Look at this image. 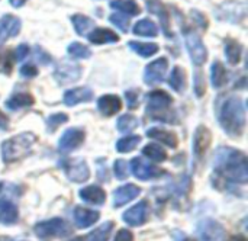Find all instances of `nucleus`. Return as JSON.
I'll use <instances>...</instances> for the list:
<instances>
[{"label":"nucleus","instance_id":"nucleus-50","mask_svg":"<svg viewBox=\"0 0 248 241\" xmlns=\"http://www.w3.org/2000/svg\"><path fill=\"white\" fill-rule=\"evenodd\" d=\"M10 1V4L13 6V7H20V6H23L28 0H9Z\"/></svg>","mask_w":248,"mask_h":241},{"label":"nucleus","instance_id":"nucleus-29","mask_svg":"<svg viewBox=\"0 0 248 241\" xmlns=\"http://www.w3.org/2000/svg\"><path fill=\"white\" fill-rule=\"evenodd\" d=\"M128 45H129V48H131L134 52H137L138 55H141V57H144V58L153 57V55L157 54L158 49H160V47H158L157 44H151V42L131 41V42H128Z\"/></svg>","mask_w":248,"mask_h":241},{"label":"nucleus","instance_id":"nucleus-42","mask_svg":"<svg viewBox=\"0 0 248 241\" xmlns=\"http://www.w3.org/2000/svg\"><path fill=\"white\" fill-rule=\"evenodd\" d=\"M125 97L128 100V108L129 109H137L138 108L140 99H138V92L137 90H126Z\"/></svg>","mask_w":248,"mask_h":241},{"label":"nucleus","instance_id":"nucleus-30","mask_svg":"<svg viewBox=\"0 0 248 241\" xmlns=\"http://www.w3.org/2000/svg\"><path fill=\"white\" fill-rule=\"evenodd\" d=\"M227 79H228V74H227V70L224 67V64L221 61H215L211 67V81H212V86L219 89L222 87L225 83H227Z\"/></svg>","mask_w":248,"mask_h":241},{"label":"nucleus","instance_id":"nucleus-49","mask_svg":"<svg viewBox=\"0 0 248 241\" xmlns=\"http://www.w3.org/2000/svg\"><path fill=\"white\" fill-rule=\"evenodd\" d=\"M7 124H9L7 116H6L3 112H0V129H4V128L7 127Z\"/></svg>","mask_w":248,"mask_h":241},{"label":"nucleus","instance_id":"nucleus-37","mask_svg":"<svg viewBox=\"0 0 248 241\" xmlns=\"http://www.w3.org/2000/svg\"><path fill=\"white\" fill-rule=\"evenodd\" d=\"M68 54L74 58H89L92 55L90 48H87L86 45L80 44V42H71L67 48Z\"/></svg>","mask_w":248,"mask_h":241},{"label":"nucleus","instance_id":"nucleus-45","mask_svg":"<svg viewBox=\"0 0 248 241\" xmlns=\"http://www.w3.org/2000/svg\"><path fill=\"white\" fill-rule=\"evenodd\" d=\"M28 54H29V47H28L26 44H20V45L16 48V52H15L17 61H20V60H23L25 57H28Z\"/></svg>","mask_w":248,"mask_h":241},{"label":"nucleus","instance_id":"nucleus-24","mask_svg":"<svg viewBox=\"0 0 248 241\" xmlns=\"http://www.w3.org/2000/svg\"><path fill=\"white\" fill-rule=\"evenodd\" d=\"M17 217H19L17 208L10 201L1 199L0 201V223L10 225L17 221Z\"/></svg>","mask_w":248,"mask_h":241},{"label":"nucleus","instance_id":"nucleus-4","mask_svg":"<svg viewBox=\"0 0 248 241\" xmlns=\"http://www.w3.org/2000/svg\"><path fill=\"white\" fill-rule=\"evenodd\" d=\"M35 234L39 239H55V237H65L71 233L70 224L62 218H52L48 221L38 223L35 225Z\"/></svg>","mask_w":248,"mask_h":241},{"label":"nucleus","instance_id":"nucleus-48","mask_svg":"<svg viewBox=\"0 0 248 241\" xmlns=\"http://www.w3.org/2000/svg\"><path fill=\"white\" fill-rule=\"evenodd\" d=\"M35 52H36V54H41V57H38V60H39V63H41V64H48V63L51 61L49 54H46V52H45L44 49H41L39 47H36Z\"/></svg>","mask_w":248,"mask_h":241},{"label":"nucleus","instance_id":"nucleus-2","mask_svg":"<svg viewBox=\"0 0 248 241\" xmlns=\"http://www.w3.org/2000/svg\"><path fill=\"white\" fill-rule=\"evenodd\" d=\"M219 122L231 137H241L246 129V109L240 97H228L219 111Z\"/></svg>","mask_w":248,"mask_h":241},{"label":"nucleus","instance_id":"nucleus-10","mask_svg":"<svg viewBox=\"0 0 248 241\" xmlns=\"http://www.w3.org/2000/svg\"><path fill=\"white\" fill-rule=\"evenodd\" d=\"M131 170H132V175L140 180H150V179L158 177L163 173H166L163 169H158V167L150 164L148 161H144L140 157H135L131 160Z\"/></svg>","mask_w":248,"mask_h":241},{"label":"nucleus","instance_id":"nucleus-33","mask_svg":"<svg viewBox=\"0 0 248 241\" xmlns=\"http://www.w3.org/2000/svg\"><path fill=\"white\" fill-rule=\"evenodd\" d=\"M169 84L171 89H174L176 92H182L185 89V84H186V74H185V70L182 67H174L170 77H169Z\"/></svg>","mask_w":248,"mask_h":241},{"label":"nucleus","instance_id":"nucleus-40","mask_svg":"<svg viewBox=\"0 0 248 241\" xmlns=\"http://www.w3.org/2000/svg\"><path fill=\"white\" fill-rule=\"evenodd\" d=\"M109 20L122 32H128V26H129V20L126 16H124L122 13H113L109 16Z\"/></svg>","mask_w":248,"mask_h":241},{"label":"nucleus","instance_id":"nucleus-44","mask_svg":"<svg viewBox=\"0 0 248 241\" xmlns=\"http://www.w3.org/2000/svg\"><path fill=\"white\" fill-rule=\"evenodd\" d=\"M20 74L23 77H35L38 74V68L35 65H32V64H25L20 68Z\"/></svg>","mask_w":248,"mask_h":241},{"label":"nucleus","instance_id":"nucleus-39","mask_svg":"<svg viewBox=\"0 0 248 241\" xmlns=\"http://www.w3.org/2000/svg\"><path fill=\"white\" fill-rule=\"evenodd\" d=\"M68 121V116L65 113H54L46 119V127L49 132H54L60 125L65 124Z\"/></svg>","mask_w":248,"mask_h":241},{"label":"nucleus","instance_id":"nucleus-6","mask_svg":"<svg viewBox=\"0 0 248 241\" xmlns=\"http://www.w3.org/2000/svg\"><path fill=\"white\" fill-rule=\"evenodd\" d=\"M60 166L62 167V170L65 172L67 177L71 182L84 183L90 177L89 166L81 159H65V160H61Z\"/></svg>","mask_w":248,"mask_h":241},{"label":"nucleus","instance_id":"nucleus-19","mask_svg":"<svg viewBox=\"0 0 248 241\" xmlns=\"http://www.w3.org/2000/svg\"><path fill=\"white\" fill-rule=\"evenodd\" d=\"M93 97V92L89 87H76L71 90H67L64 95V103L67 106H74L81 102H89Z\"/></svg>","mask_w":248,"mask_h":241},{"label":"nucleus","instance_id":"nucleus-7","mask_svg":"<svg viewBox=\"0 0 248 241\" xmlns=\"http://www.w3.org/2000/svg\"><path fill=\"white\" fill-rule=\"evenodd\" d=\"M173 103V99L169 93L164 90H154L148 95V105H147V113L160 118Z\"/></svg>","mask_w":248,"mask_h":241},{"label":"nucleus","instance_id":"nucleus-1","mask_svg":"<svg viewBox=\"0 0 248 241\" xmlns=\"http://www.w3.org/2000/svg\"><path fill=\"white\" fill-rule=\"evenodd\" d=\"M248 160L243 151L221 147L215 154V173L235 183H247Z\"/></svg>","mask_w":248,"mask_h":241},{"label":"nucleus","instance_id":"nucleus-17","mask_svg":"<svg viewBox=\"0 0 248 241\" xmlns=\"http://www.w3.org/2000/svg\"><path fill=\"white\" fill-rule=\"evenodd\" d=\"M122 108L121 97L115 95H105L97 99V109L103 116H112L118 113Z\"/></svg>","mask_w":248,"mask_h":241},{"label":"nucleus","instance_id":"nucleus-54","mask_svg":"<svg viewBox=\"0 0 248 241\" xmlns=\"http://www.w3.org/2000/svg\"><path fill=\"white\" fill-rule=\"evenodd\" d=\"M0 189H1V183H0Z\"/></svg>","mask_w":248,"mask_h":241},{"label":"nucleus","instance_id":"nucleus-53","mask_svg":"<svg viewBox=\"0 0 248 241\" xmlns=\"http://www.w3.org/2000/svg\"><path fill=\"white\" fill-rule=\"evenodd\" d=\"M73 241H83V239H76V240H73Z\"/></svg>","mask_w":248,"mask_h":241},{"label":"nucleus","instance_id":"nucleus-8","mask_svg":"<svg viewBox=\"0 0 248 241\" xmlns=\"http://www.w3.org/2000/svg\"><path fill=\"white\" fill-rule=\"evenodd\" d=\"M81 76V67L73 61H60L55 65V71H54V77L58 80L60 84H68L73 83L76 80H78Z\"/></svg>","mask_w":248,"mask_h":241},{"label":"nucleus","instance_id":"nucleus-14","mask_svg":"<svg viewBox=\"0 0 248 241\" xmlns=\"http://www.w3.org/2000/svg\"><path fill=\"white\" fill-rule=\"evenodd\" d=\"M211 131L206 127H199L195 132V138H193V156L196 160L203 159L206 150L211 145Z\"/></svg>","mask_w":248,"mask_h":241},{"label":"nucleus","instance_id":"nucleus-3","mask_svg":"<svg viewBox=\"0 0 248 241\" xmlns=\"http://www.w3.org/2000/svg\"><path fill=\"white\" fill-rule=\"evenodd\" d=\"M36 143V135L32 132L17 134L1 143V159L6 163H15L31 154L32 145Z\"/></svg>","mask_w":248,"mask_h":241},{"label":"nucleus","instance_id":"nucleus-20","mask_svg":"<svg viewBox=\"0 0 248 241\" xmlns=\"http://www.w3.org/2000/svg\"><path fill=\"white\" fill-rule=\"evenodd\" d=\"M100 214L97 211L86 209L83 207H76L74 208V221L78 228H87L93 225L99 220Z\"/></svg>","mask_w":248,"mask_h":241},{"label":"nucleus","instance_id":"nucleus-41","mask_svg":"<svg viewBox=\"0 0 248 241\" xmlns=\"http://www.w3.org/2000/svg\"><path fill=\"white\" fill-rule=\"evenodd\" d=\"M113 172H115V176L116 179L119 180H124L128 177V169H126V161L125 160H115V164H113Z\"/></svg>","mask_w":248,"mask_h":241},{"label":"nucleus","instance_id":"nucleus-9","mask_svg":"<svg viewBox=\"0 0 248 241\" xmlns=\"http://www.w3.org/2000/svg\"><path fill=\"white\" fill-rule=\"evenodd\" d=\"M198 236L201 241H224L225 230L219 223L206 218L198 224Z\"/></svg>","mask_w":248,"mask_h":241},{"label":"nucleus","instance_id":"nucleus-23","mask_svg":"<svg viewBox=\"0 0 248 241\" xmlns=\"http://www.w3.org/2000/svg\"><path fill=\"white\" fill-rule=\"evenodd\" d=\"M80 198L93 205H103L106 201V193L100 186H86L80 191Z\"/></svg>","mask_w":248,"mask_h":241},{"label":"nucleus","instance_id":"nucleus-15","mask_svg":"<svg viewBox=\"0 0 248 241\" xmlns=\"http://www.w3.org/2000/svg\"><path fill=\"white\" fill-rule=\"evenodd\" d=\"M20 31V19L13 15H4L0 17V45L9 38L16 36Z\"/></svg>","mask_w":248,"mask_h":241},{"label":"nucleus","instance_id":"nucleus-47","mask_svg":"<svg viewBox=\"0 0 248 241\" xmlns=\"http://www.w3.org/2000/svg\"><path fill=\"white\" fill-rule=\"evenodd\" d=\"M113 241H134V236H132V233L128 231V230H121V231L116 234V237H115V240Z\"/></svg>","mask_w":248,"mask_h":241},{"label":"nucleus","instance_id":"nucleus-26","mask_svg":"<svg viewBox=\"0 0 248 241\" xmlns=\"http://www.w3.org/2000/svg\"><path fill=\"white\" fill-rule=\"evenodd\" d=\"M32 105H33V97L29 93H23V92L12 95L6 100V106L10 111H17V109L28 108V106H32Z\"/></svg>","mask_w":248,"mask_h":241},{"label":"nucleus","instance_id":"nucleus-52","mask_svg":"<svg viewBox=\"0 0 248 241\" xmlns=\"http://www.w3.org/2000/svg\"><path fill=\"white\" fill-rule=\"evenodd\" d=\"M228 241H247L243 236H234V237H231Z\"/></svg>","mask_w":248,"mask_h":241},{"label":"nucleus","instance_id":"nucleus-16","mask_svg":"<svg viewBox=\"0 0 248 241\" xmlns=\"http://www.w3.org/2000/svg\"><path fill=\"white\" fill-rule=\"evenodd\" d=\"M140 193H141V189L137 185H132V183L124 185L113 192V207L121 208L126 205L128 202H131L132 199H135Z\"/></svg>","mask_w":248,"mask_h":241},{"label":"nucleus","instance_id":"nucleus-31","mask_svg":"<svg viewBox=\"0 0 248 241\" xmlns=\"http://www.w3.org/2000/svg\"><path fill=\"white\" fill-rule=\"evenodd\" d=\"M110 7L121 10V13L131 15V16H137L141 13L140 6L134 0H113V1H110Z\"/></svg>","mask_w":248,"mask_h":241},{"label":"nucleus","instance_id":"nucleus-34","mask_svg":"<svg viewBox=\"0 0 248 241\" xmlns=\"http://www.w3.org/2000/svg\"><path fill=\"white\" fill-rule=\"evenodd\" d=\"M142 154L147 156L148 159H151L153 161H157V163H161L164 160H167V153L166 150H163L160 145L157 144H147L144 148H142Z\"/></svg>","mask_w":248,"mask_h":241},{"label":"nucleus","instance_id":"nucleus-32","mask_svg":"<svg viewBox=\"0 0 248 241\" xmlns=\"http://www.w3.org/2000/svg\"><path fill=\"white\" fill-rule=\"evenodd\" d=\"M71 20H73V26H74L76 32L81 36H86L93 26V20L84 15H74L71 17Z\"/></svg>","mask_w":248,"mask_h":241},{"label":"nucleus","instance_id":"nucleus-21","mask_svg":"<svg viewBox=\"0 0 248 241\" xmlns=\"http://www.w3.org/2000/svg\"><path fill=\"white\" fill-rule=\"evenodd\" d=\"M231 6H232V9L228 7V3H224L221 6V9H225V10H219L218 9V13L222 12L224 15L218 16V19H221V20H231L232 23H237L240 19L244 17V15H246V6L243 3H232Z\"/></svg>","mask_w":248,"mask_h":241},{"label":"nucleus","instance_id":"nucleus-28","mask_svg":"<svg viewBox=\"0 0 248 241\" xmlns=\"http://www.w3.org/2000/svg\"><path fill=\"white\" fill-rule=\"evenodd\" d=\"M134 33L140 36H157L158 35V28L151 19H141L135 23L134 26Z\"/></svg>","mask_w":248,"mask_h":241},{"label":"nucleus","instance_id":"nucleus-25","mask_svg":"<svg viewBox=\"0 0 248 241\" xmlns=\"http://www.w3.org/2000/svg\"><path fill=\"white\" fill-rule=\"evenodd\" d=\"M147 135L150 138H154V140L166 144L167 147H171V148L177 147V137L171 131H166V129H160V128H153V129L147 131Z\"/></svg>","mask_w":248,"mask_h":241},{"label":"nucleus","instance_id":"nucleus-13","mask_svg":"<svg viewBox=\"0 0 248 241\" xmlns=\"http://www.w3.org/2000/svg\"><path fill=\"white\" fill-rule=\"evenodd\" d=\"M148 217V202L141 201L124 214V221L131 227H138L145 223Z\"/></svg>","mask_w":248,"mask_h":241},{"label":"nucleus","instance_id":"nucleus-22","mask_svg":"<svg viewBox=\"0 0 248 241\" xmlns=\"http://www.w3.org/2000/svg\"><path fill=\"white\" fill-rule=\"evenodd\" d=\"M87 38H89V41H90V42H93V44H96V45L110 44V42H118V41H119L118 33H115L113 31L106 29V28H97V29H93L90 33H87Z\"/></svg>","mask_w":248,"mask_h":241},{"label":"nucleus","instance_id":"nucleus-5","mask_svg":"<svg viewBox=\"0 0 248 241\" xmlns=\"http://www.w3.org/2000/svg\"><path fill=\"white\" fill-rule=\"evenodd\" d=\"M183 36H185V42H186V47H187V51L193 64L202 65L208 58V51L205 48L202 38L192 29H185Z\"/></svg>","mask_w":248,"mask_h":241},{"label":"nucleus","instance_id":"nucleus-11","mask_svg":"<svg viewBox=\"0 0 248 241\" xmlns=\"http://www.w3.org/2000/svg\"><path fill=\"white\" fill-rule=\"evenodd\" d=\"M167 67H169V60L161 57L153 63H150L147 67H145V71H144V80L147 84H155V83H160L163 81L166 73H167Z\"/></svg>","mask_w":248,"mask_h":241},{"label":"nucleus","instance_id":"nucleus-36","mask_svg":"<svg viewBox=\"0 0 248 241\" xmlns=\"http://www.w3.org/2000/svg\"><path fill=\"white\" fill-rule=\"evenodd\" d=\"M112 228H113V223H105V224H102L97 230H94L90 234L89 241H108L109 240V236H110Z\"/></svg>","mask_w":248,"mask_h":241},{"label":"nucleus","instance_id":"nucleus-27","mask_svg":"<svg viewBox=\"0 0 248 241\" xmlns=\"http://www.w3.org/2000/svg\"><path fill=\"white\" fill-rule=\"evenodd\" d=\"M241 54H243V47L238 41L232 39V38H228L225 41V55H227V60L230 64L235 65L240 63L241 60Z\"/></svg>","mask_w":248,"mask_h":241},{"label":"nucleus","instance_id":"nucleus-43","mask_svg":"<svg viewBox=\"0 0 248 241\" xmlns=\"http://www.w3.org/2000/svg\"><path fill=\"white\" fill-rule=\"evenodd\" d=\"M195 92H196V96H198V97L203 96V93H205L203 74H201V73H196V74H195Z\"/></svg>","mask_w":248,"mask_h":241},{"label":"nucleus","instance_id":"nucleus-12","mask_svg":"<svg viewBox=\"0 0 248 241\" xmlns=\"http://www.w3.org/2000/svg\"><path fill=\"white\" fill-rule=\"evenodd\" d=\"M84 137H86V134H84L83 129H80V128H70L60 138L58 147H60L61 151L68 153V151L80 147L83 144V141H84Z\"/></svg>","mask_w":248,"mask_h":241},{"label":"nucleus","instance_id":"nucleus-35","mask_svg":"<svg viewBox=\"0 0 248 241\" xmlns=\"http://www.w3.org/2000/svg\"><path fill=\"white\" fill-rule=\"evenodd\" d=\"M141 143V137L140 135H129V137H124L116 143V151L119 153H129L131 150L137 148V145Z\"/></svg>","mask_w":248,"mask_h":241},{"label":"nucleus","instance_id":"nucleus-46","mask_svg":"<svg viewBox=\"0 0 248 241\" xmlns=\"http://www.w3.org/2000/svg\"><path fill=\"white\" fill-rule=\"evenodd\" d=\"M192 16H193V19H195V22L201 26V28H203V29H206V26H208V20H206V17L202 15V13H199V12H196V10H193L192 12Z\"/></svg>","mask_w":248,"mask_h":241},{"label":"nucleus","instance_id":"nucleus-18","mask_svg":"<svg viewBox=\"0 0 248 241\" xmlns=\"http://www.w3.org/2000/svg\"><path fill=\"white\" fill-rule=\"evenodd\" d=\"M147 7H148V10L151 13H154V15H157L160 17V22H161V26H163V31H164L166 36L171 38L173 33H171V29H170V19H169V13H167L166 6L160 0H148Z\"/></svg>","mask_w":248,"mask_h":241},{"label":"nucleus","instance_id":"nucleus-51","mask_svg":"<svg viewBox=\"0 0 248 241\" xmlns=\"http://www.w3.org/2000/svg\"><path fill=\"white\" fill-rule=\"evenodd\" d=\"M174 241H193V240H190V239L185 237L182 233H179V234L176 233V234H174Z\"/></svg>","mask_w":248,"mask_h":241},{"label":"nucleus","instance_id":"nucleus-38","mask_svg":"<svg viewBox=\"0 0 248 241\" xmlns=\"http://www.w3.org/2000/svg\"><path fill=\"white\" fill-rule=\"evenodd\" d=\"M138 127V119L132 115H122L118 119V129L121 132H129Z\"/></svg>","mask_w":248,"mask_h":241}]
</instances>
